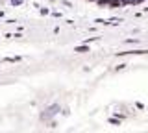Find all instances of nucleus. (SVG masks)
<instances>
[{"label":"nucleus","mask_w":148,"mask_h":133,"mask_svg":"<svg viewBox=\"0 0 148 133\" xmlns=\"http://www.w3.org/2000/svg\"><path fill=\"white\" fill-rule=\"evenodd\" d=\"M89 4H95L98 8H113V10H120V8H133L139 4L146 2V0H87Z\"/></svg>","instance_id":"1"}]
</instances>
